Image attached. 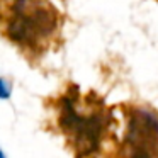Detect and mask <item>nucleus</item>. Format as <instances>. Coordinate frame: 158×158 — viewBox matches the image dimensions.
<instances>
[{
    "label": "nucleus",
    "mask_w": 158,
    "mask_h": 158,
    "mask_svg": "<svg viewBox=\"0 0 158 158\" xmlns=\"http://www.w3.org/2000/svg\"><path fill=\"white\" fill-rule=\"evenodd\" d=\"M55 123L75 158H97L102 155L112 127L116 126L114 109L95 92H82L68 85L53 100Z\"/></svg>",
    "instance_id": "f257e3e1"
},
{
    "label": "nucleus",
    "mask_w": 158,
    "mask_h": 158,
    "mask_svg": "<svg viewBox=\"0 0 158 158\" xmlns=\"http://www.w3.org/2000/svg\"><path fill=\"white\" fill-rule=\"evenodd\" d=\"M63 17L51 0H0V36L27 58L60 44Z\"/></svg>",
    "instance_id": "f03ea898"
},
{
    "label": "nucleus",
    "mask_w": 158,
    "mask_h": 158,
    "mask_svg": "<svg viewBox=\"0 0 158 158\" xmlns=\"http://www.w3.org/2000/svg\"><path fill=\"white\" fill-rule=\"evenodd\" d=\"M126 129L116 158H158V112L144 106H123Z\"/></svg>",
    "instance_id": "7ed1b4c3"
},
{
    "label": "nucleus",
    "mask_w": 158,
    "mask_h": 158,
    "mask_svg": "<svg viewBox=\"0 0 158 158\" xmlns=\"http://www.w3.org/2000/svg\"><path fill=\"white\" fill-rule=\"evenodd\" d=\"M9 95H10V85L0 78V99H7Z\"/></svg>",
    "instance_id": "20e7f679"
},
{
    "label": "nucleus",
    "mask_w": 158,
    "mask_h": 158,
    "mask_svg": "<svg viewBox=\"0 0 158 158\" xmlns=\"http://www.w3.org/2000/svg\"><path fill=\"white\" fill-rule=\"evenodd\" d=\"M0 158H5V155L2 153V150H0Z\"/></svg>",
    "instance_id": "39448f33"
}]
</instances>
